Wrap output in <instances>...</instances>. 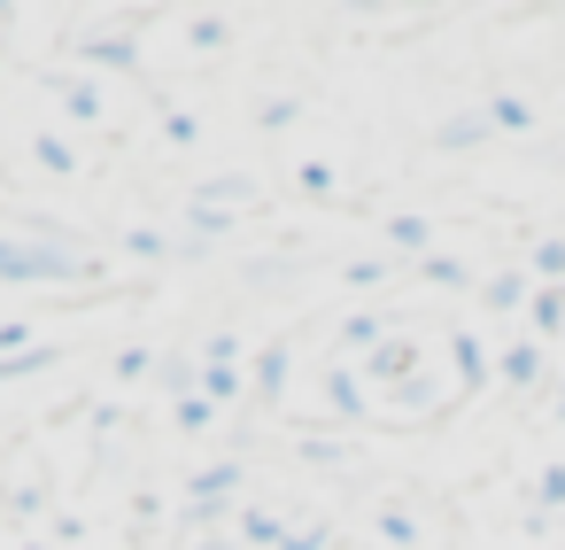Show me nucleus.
<instances>
[{"mask_svg":"<svg viewBox=\"0 0 565 550\" xmlns=\"http://www.w3.org/2000/svg\"><path fill=\"white\" fill-rule=\"evenodd\" d=\"M480 303H488V310H519V303H534V272H488V279H480Z\"/></svg>","mask_w":565,"mask_h":550,"instance_id":"f03ea898","label":"nucleus"},{"mask_svg":"<svg viewBox=\"0 0 565 550\" xmlns=\"http://www.w3.org/2000/svg\"><path fill=\"white\" fill-rule=\"evenodd\" d=\"M387 233H395V241H403V248H426V225H418V218H395V225H387Z\"/></svg>","mask_w":565,"mask_h":550,"instance_id":"dca6fc26","label":"nucleus"},{"mask_svg":"<svg viewBox=\"0 0 565 550\" xmlns=\"http://www.w3.org/2000/svg\"><path fill=\"white\" fill-rule=\"evenodd\" d=\"M202 202H233V210H241V202H256V179H210Z\"/></svg>","mask_w":565,"mask_h":550,"instance_id":"f8f14e48","label":"nucleus"},{"mask_svg":"<svg viewBox=\"0 0 565 550\" xmlns=\"http://www.w3.org/2000/svg\"><path fill=\"white\" fill-rule=\"evenodd\" d=\"M241 388H248L241 364H210V372H202V403H210V411H217V403H241Z\"/></svg>","mask_w":565,"mask_h":550,"instance_id":"1a4fd4ad","label":"nucleus"},{"mask_svg":"<svg viewBox=\"0 0 565 550\" xmlns=\"http://www.w3.org/2000/svg\"><path fill=\"white\" fill-rule=\"evenodd\" d=\"M534 279H542V287H565V241H557V233L534 248Z\"/></svg>","mask_w":565,"mask_h":550,"instance_id":"9b49d317","label":"nucleus"},{"mask_svg":"<svg viewBox=\"0 0 565 550\" xmlns=\"http://www.w3.org/2000/svg\"><path fill=\"white\" fill-rule=\"evenodd\" d=\"M279 380H287V357H279V349H264V364H256V395L271 403V395H279Z\"/></svg>","mask_w":565,"mask_h":550,"instance_id":"ddd939ff","label":"nucleus"},{"mask_svg":"<svg viewBox=\"0 0 565 550\" xmlns=\"http://www.w3.org/2000/svg\"><path fill=\"white\" fill-rule=\"evenodd\" d=\"M202 550H233V535H210V542H202Z\"/></svg>","mask_w":565,"mask_h":550,"instance_id":"f3484780","label":"nucleus"},{"mask_svg":"<svg viewBox=\"0 0 565 550\" xmlns=\"http://www.w3.org/2000/svg\"><path fill=\"white\" fill-rule=\"evenodd\" d=\"M495 133H534V109L519 102V94H488V109H480Z\"/></svg>","mask_w":565,"mask_h":550,"instance_id":"6e6552de","label":"nucleus"},{"mask_svg":"<svg viewBox=\"0 0 565 550\" xmlns=\"http://www.w3.org/2000/svg\"><path fill=\"white\" fill-rule=\"evenodd\" d=\"M488 133H495L488 117H449V125L434 133V148H441V156H472V148H480Z\"/></svg>","mask_w":565,"mask_h":550,"instance_id":"20e7f679","label":"nucleus"},{"mask_svg":"<svg viewBox=\"0 0 565 550\" xmlns=\"http://www.w3.org/2000/svg\"><path fill=\"white\" fill-rule=\"evenodd\" d=\"M326 403H333L341 419H364V411H372V403H364V380H356V372H333V380H326Z\"/></svg>","mask_w":565,"mask_h":550,"instance_id":"9d476101","label":"nucleus"},{"mask_svg":"<svg viewBox=\"0 0 565 550\" xmlns=\"http://www.w3.org/2000/svg\"><path fill=\"white\" fill-rule=\"evenodd\" d=\"M94 63H109V71H132V47H125V40H94Z\"/></svg>","mask_w":565,"mask_h":550,"instance_id":"2eb2a0df","label":"nucleus"},{"mask_svg":"<svg viewBox=\"0 0 565 550\" xmlns=\"http://www.w3.org/2000/svg\"><path fill=\"white\" fill-rule=\"evenodd\" d=\"M372 535H380L387 550H418V519H411L403 504H380V519H372Z\"/></svg>","mask_w":565,"mask_h":550,"instance_id":"0eeeda50","label":"nucleus"},{"mask_svg":"<svg viewBox=\"0 0 565 550\" xmlns=\"http://www.w3.org/2000/svg\"><path fill=\"white\" fill-rule=\"evenodd\" d=\"M526 318H534V341H557L565 334V287H534Z\"/></svg>","mask_w":565,"mask_h":550,"instance_id":"423d86ee","label":"nucleus"},{"mask_svg":"<svg viewBox=\"0 0 565 550\" xmlns=\"http://www.w3.org/2000/svg\"><path fill=\"white\" fill-rule=\"evenodd\" d=\"M418 279H426V287H480V279H472V264H465V256H441V248H426V256H418Z\"/></svg>","mask_w":565,"mask_h":550,"instance_id":"39448f33","label":"nucleus"},{"mask_svg":"<svg viewBox=\"0 0 565 550\" xmlns=\"http://www.w3.org/2000/svg\"><path fill=\"white\" fill-rule=\"evenodd\" d=\"M241 535H248V542H287V527H279L271 511H248V519H241Z\"/></svg>","mask_w":565,"mask_h":550,"instance_id":"4468645a","label":"nucleus"},{"mask_svg":"<svg viewBox=\"0 0 565 550\" xmlns=\"http://www.w3.org/2000/svg\"><path fill=\"white\" fill-rule=\"evenodd\" d=\"M495 380H503V388H534V380H542V349H534V341H503Z\"/></svg>","mask_w":565,"mask_h":550,"instance_id":"7ed1b4c3","label":"nucleus"},{"mask_svg":"<svg viewBox=\"0 0 565 550\" xmlns=\"http://www.w3.org/2000/svg\"><path fill=\"white\" fill-rule=\"evenodd\" d=\"M0 279H86V256H63L55 241H9L0 233Z\"/></svg>","mask_w":565,"mask_h":550,"instance_id":"f257e3e1","label":"nucleus"}]
</instances>
